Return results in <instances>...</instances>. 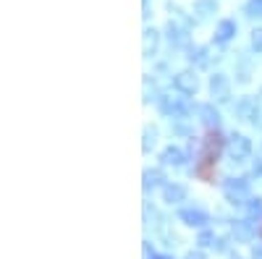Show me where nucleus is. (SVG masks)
Segmentation results:
<instances>
[{"label": "nucleus", "mask_w": 262, "mask_h": 259, "mask_svg": "<svg viewBox=\"0 0 262 259\" xmlns=\"http://www.w3.org/2000/svg\"><path fill=\"white\" fill-rule=\"evenodd\" d=\"M221 149H223V136L217 131H207L202 139V149H200V160L194 165L196 178L210 183L215 178V168H217V157H221Z\"/></svg>", "instance_id": "1"}]
</instances>
